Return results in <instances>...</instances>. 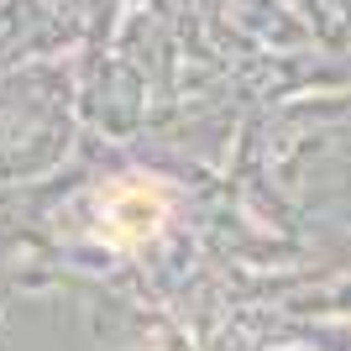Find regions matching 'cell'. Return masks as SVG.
<instances>
[{"label":"cell","mask_w":351,"mask_h":351,"mask_svg":"<svg viewBox=\"0 0 351 351\" xmlns=\"http://www.w3.org/2000/svg\"><path fill=\"white\" fill-rule=\"evenodd\" d=\"M168 220V194L147 178H121L100 199V236H110L116 247H142L162 231Z\"/></svg>","instance_id":"6da1fadb"}]
</instances>
